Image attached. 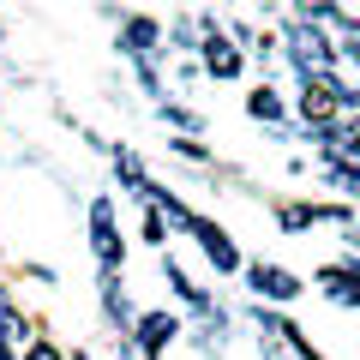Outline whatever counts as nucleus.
Segmentation results:
<instances>
[{
    "label": "nucleus",
    "mask_w": 360,
    "mask_h": 360,
    "mask_svg": "<svg viewBox=\"0 0 360 360\" xmlns=\"http://www.w3.org/2000/svg\"><path fill=\"white\" fill-rule=\"evenodd\" d=\"M90 246H96L103 264H120V234H115V210H108V205L90 210Z\"/></svg>",
    "instance_id": "2"
},
{
    "label": "nucleus",
    "mask_w": 360,
    "mask_h": 360,
    "mask_svg": "<svg viewBox=\"0 0 360 360\" xmlns=\"http://www.w3.org/2000/svg\"><path fill=\"white\" fill-rule=\"evenodd\" d=\"M25 360H60V348H49V342H37V348H30V354Z\"/></svg>",
    "instance_id": "10"
},
{
    "label": "nucleus",
    "mask_w": 360,
    "mask_h": 360,
    "mask_svg": "<svg viewBox=\"0 0 360 360\" xmlns=\"http://www.w3.org/2000/svg\"><path fill=\"white\" fill-rule=\"evenodd\" d=\"M150 42H156V30H150V25H132V37H127V49H150Z\"/></svg>",
    "instance_id": "9"
},
{
    "label": "nucleus",
    "mask_w": 360,
    "mask_h": 360,
    "mask_svg": "<svg viewBox=\"0 0 360 360\" xmlns=\"http://www.w3.org/2000/svg\"><path fill=\"white\" fill-rule=\"evenodd\" d=\"M342 103H348V84H336V78H312L307 96H300V108H307L312 120H330Z\"/></svg>",
    "instance_id": "1"
},
{
    "label": "nucleus",
    "mask_w": 360,
    "mask_h": 360,
    "mask_svg": "<svg viewBox=\"0 0 360 360\" xmlns=\"http://www.w3.org/2000/svg\"><path fill=\"white\" fill-rule=\"evenodd\" d=\"M168 336H174V319H168V312H150V319H139V342L150 348V354L168 342Z\"/></svg>",
    "instance_id": "6"
},
{
    "label": "nucleus",
    "mask_w": 360,
    "mask_h": 360,
    "mask_svg": "<svg viewBox=\"0 0 360 360\" xmlns=\"http://www.w3.org/2000/svg\"><path fill=\"white\" fill-rule=\"evenodd\" d=\"M205 54H210V72H217V78H234V72H240V54L222 49L217 37H205Z\"/></svg>",
    "instance_id": "7"
},
{
    "label": "nucleus",
    "mask_w": 360,
    "mask_h": 360,
    "mask_svg": "<svg viewBox=\"0 0 360 360\" xmlns=\"http://www.w3.org/2000/svg\"><path fill=\"white\" fill-rule=\"evenodd\" d=\"M246 283H252L258 295H270V300H295V295H300V283L288 276V270H276V264H252Z\"/></svg>",
    "instance_id": "3"
},
{
    "label": "nucleus",
    "mask_w": 360,
    "mask_h": 360,
    "mask_svg": "<svg viewBox=\"0 0 360 360\" xmlns=\"http://www.w3.org/2000/svg\"><path fill=\"white\" fill-rule=\"evenodd\" d=\"M186 229H193L198 234V246H205V252H210V264H217V270H234V264H240V258H234V246L229 240H222V234H217V222H186Z\"/></svg>",
    "instance_id": "4"
},
{
    "label": "nucleus",
    "mask_w": 360,
    "mask_h": 360,
    "mask_svg": "<svg viewBox=\"0 0 360 360\" xmlns=\"http://www.w3.org/2000/svg\"><path fill=\"white\" fill-rule=\"evenodd\" d=\"M252 115L276 120V115H283V103H276V96H270V90H258V96H252Z\"/></svg>",
    "instance_id": "8"
},
{
    "label": "nucleus",
    "mask_w": 360,
    "mask_h": 360,
    "mask_svg": "<svg viewBox=\"0 0 360 360\" xmlns=\"http://www.w3.org/2000/svg\"><path fill=\"white\" fill-rule=\"evenodd\" d=\"M324 295H330V300H348V307H360V264L324 270Z\"/></svg>",
    "instance_id": "5"
}]
</instances>
